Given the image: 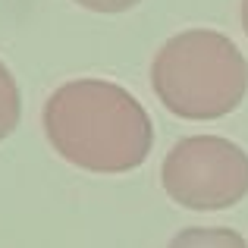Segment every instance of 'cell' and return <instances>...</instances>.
I'll return each instance as SVG.
<instances>
[{
    "label": "cell",
    "instance_id": "obj_4",
    "mask_svg": "<svg viewBox=\"0 0 248 248\" xmlns=\"http://www.w3.org/2000/svg\"><path fill=\"white\" fill-rule=\"evenodd\" d=\"M167 248H248V242L230 226H188L176 232Z\"/></svg>",
    "mask_w": 248,
    "mask_h": 248
},
{
    "label": "cell",
    "instance_id": "obj_6",
    "mask_svg": "<svg viewBox=\"0 0 248 248\" xmlns=\"http://www.w3.org/2000/svg\"><path fill=\"white\" fill-rule=\"evenodd\" d=\"M79 3L82 10H91V13H104V16H113V13H126L132 6H139L141 0H73Z\"/></svg>",
    "mask_w": 248,
    "mask_h": 248
},
{
    "label": "cell",
    "instance_id": "obj_1",
    "mask_svg": "<svg viewBox=\"0 0 248 248\" xmlns=\"http://www.w3.org/2000/svg\"><path fill=\"white\" fill-rule=\"evenodd\" d=\"M50 148L97 176L139 170L154 148V123L129 88L110 79H73L50 91L41 110Z\"/></svg>",
    "mask_w": 248,
    "mask_h": 248
},
{
    "label": "cell",
    "instance_id": "obj_7",
    "mask_svg": "<svg viewBox=\"0 0 248 248\" xmlns=\"http://www.w3.org/2000/svg\"><path fill=\"white\" fill-rule=\"evenodd\" d=\"M239 16H242V29L248 35V0H242V6H239Z\"/></svg>",
    "mask_w": 248,
    "mask_h": 248
},
{
    "label": "cell",
    "instance_id": "obj_2",
    "mask_svg": "<svg viewBox=\"0 0 248 248\" xmlns=\"http://www.w3.org/2000/svg\"><path fill=\"white\" fill-rule=\"evenodd\" d=\"M151 88L179 120H220L245 101L248 60L223 31L186 29L154 54Z\"/></svg>",
    "mask_w": 248,
    "mask_h": 248
},
{
    "label": "cell",
    "instance_id": "obj_5",
    "mask_svg": "<svg viewBox=\"0 0 248 248\" xmlns=\"http://www.w3.org/2000/svg\"><path fill=\"white\" fill-rule=\"evenodd\" d=\"M19 116H22V94H19V85L13 79L10 66L0 60V141L16 132Z\"/></svg>",
    "mask_w": 248,
    "mask_h": 248
},
{
    "label": "cell",
    "instance_id": "obj_3",
    "mask_svg": "<svg viewBox=\"0 0 248 248\" xmlns=\"http://www.w3.org/2000/svg\"><path fill=\"white\" fill-rule=\"evenodd\" d=\"M160 186L179 207L226 211L248 195V151L223 135H188L167 151Z\"/></svg>",
    "mask_w": 248,
    "mask_h": 248
}]
</instances>
